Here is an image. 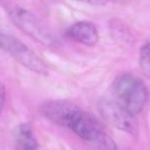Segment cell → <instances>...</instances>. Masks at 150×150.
I'll return each mask as SVG.
<instances>
[{
  "mask_svg": "<svg viewBox=\"0 0 150 150\" xmlns=\"http://www.w3.org/2000/svg\"><path fill=\"white\" fill-rule=\"evenodd\" d=\"M75 1H80V2L88 3L92 5H104L110 1H118V0H75Z\"/></svg>",
  "mask_w": 150,
  "mask_h": 150,
  "instance_id": "30bf717a",
  "label": "cell"
},
{
  "mask_svg": "<svg viewBox=\"0 0 150 150\" xmlns=\"http://www.w3.org/2000/svg\"><path fill=\"white\" fill-rule=\"evenodd\" d=\"M4 8L13 23L34 40L46 46L57 44V37L52 30L33 13L13 3L4 4Z\"/></svg>",
  "mask_w": 150,
  "mask_h": 150,
  "instance_id": "3957f363",
  "label": "cell"
},
{
  "mask_svg": "<svg viewBox=\"0 0 150 150\" xmlns=\"http://www.w3.org/2000/svg\"><path fill=\"white\" fill-rule=\"evenodd\" d=\"M70 39L86 46H94L99 41V33L96 26L91 22H77L68 28L66 32Z\"/></svg>",
  "mask_w": 150,
  "mask_h": 150,
  "instance_id": "52a82bcc",
  "label": "cell"
},
{
  "mask_svg": "<svg viewBox=\"0 0 150 150\" xmlns=\"http://www.w3.org/2000/svg\"><path fill=\"white\" fill-rule=\"evenodd\" d=\"M99 112L105 121L116 129L132 136L139 133V125L136 116L129 113L115 100L102 99L98 105Z\"/></svg>",
  "mask_w": 150,
  "mask_h": 150,
  "instance_id": "5b68a950",
  "label": "cell"
},
{
  "mask_svg": "<svg viewBox=\"0 0 150 150\" xmlns=\"http://www.w3.org/2000/svg\"><path fill=\"white\" fill-rule=\"evenodd\" d=\"M5 102H6V88L2 82H0V113L2 112L4 108Z\"/></svg>",
  "mask_w": 150,
  "mask_h": 150,
  "instance_id": "9c48e42d",
  "label": "cell"
},
{
  "mask_svg": "<svg viewBox=\"0 0 150 150\" xmlns=\"http://www.w3.org/2000/svg\"><path fill=\"white\" fill-rule=\"evenodd\" d=\"M117 150H131V149H127V148H117Z\"/></svg>",
  "mask_w": 150,
  "mask_h": 150,
  "instance_id": "7c38bea8",
  "label": "cell"
},
{
  "mask_svg": "<svg viewBox=\"0 0 150 150\" xmlns=\"http://www.w3.org/2000/svg\"><path fill=\"white\" fill-rule=\"evenodd\" d=\"M139 65L143 74L150 78V42L145 43L140 50Z\"/></svg>",
  "mask_w": 150,
  "mask_h": 150,
  "instance_id": "ba28073f",
  "label": "cell"
},
{
  "mask_svg": "<svg viewBox=\"0 0 150 150\" xmlns=\"http://www.w3.org/2000/svg\"><path fill=\"white\" fill-rule=\"evenodd\" d=\"M65 127L70 129L95 150H117L118 148L112 138L103 129L100 121L77 106L69 115Z\"/></svg>",
  "mask_w": 150,
  "mask_h": 150,
  "instance_id": "6da1fadb",
  "label": "cell"
},
{
  "mask_svg": "<svg viewBox=\"0 0 150 150\" xmlns=\"http://www.w3.org/2000/svg\"><path fill=\"white\" fill-rule=\"evenodd\" d=\"M114 100L133 115L142 112L148 100V91L144 82L135 75H118L112 84Z\"/></svg>",
  "mask_w": 150,
  "mask_h": 150,
  "instance_id": "7a4b0ae2",
  "label": "cell"
},
{
  "mask_svg": "<svg viewBox=\"0 0 150 150\" xmlns=\"http://www.w3.org/2000/svg\"><path fill=\"white\" fill-rule=\"evenodd\" d=\"M23 150H38V147H30V148H25Z\"/></svg>",
  "mask_w": 150,
  "mask_h": 150,
  "instance_id": "8fae6325",
  "label": "cell"
},
{
  "mask_svg": "<svg viewBox=\"0 0 150 150\" xmlns=\"http://www.w3.org/2000/svg\"><path fill=\"white\" fill-rule=\"evenodd\" d=\"M75 106L76 105L66 101H45L39 106V112L52 122L60 127H65L67 119Z\"/></svg>",
  "mask_w": 150,
  "mask_h": 150,
  "instance_id": "8992f818",
  "label": "cell"
},
{
  "mask_svg": "<svg viewBox=\"0 0 150 150\" xmlns=\"http://www.w3.org/2000/svg\"><path fill=\"white\" fill-rule=\"evenodd\" d=\"M0 48L9 54L27 69L41 75H47L45 63L19 38L0 31Z\"/></svg>",
  "mask_w": 150,
  "mask_h": 150,
  "instance_id": "277c9868",
  "label": "cell"
}]
</instances>
